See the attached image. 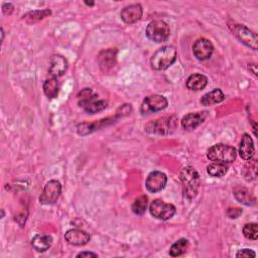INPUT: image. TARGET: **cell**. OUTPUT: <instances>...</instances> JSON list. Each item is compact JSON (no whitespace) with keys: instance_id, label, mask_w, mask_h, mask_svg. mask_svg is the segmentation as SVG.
I'll use <instances>...</instances> for the list:
<instances>
[{"instance_id":"1","label":"cell","mask_w":258,"mask_h":258,"mask_svg":"<svg viewBox=\"0 0 258 258\" xmlns=\"http://www.w3.org/2000/svg\"><path fill=\"white\" fill-rule=\"evenodd\" d=\"M179 179L182 183L183 187V194L188 199H194L200 187V175L197 171V169L190 165L184 166L179 171Z\"/></svg>"},{"instance_id":"2","label":"cell","mask_w":258,"mask_h":258,"mask_svg":"<svg viewBox=\"0 0 258 258\" xmlns=\"http://www.w3.org/2000/svg\"><path fill=\"white\" fill-rule=\"evenodd\" d=\"M120 110H121V113H119V111H117L114 117H107V118L95 121L93 123H86L85 122V123L79 124L78 127H77L78 134L82 135V136H85V135H88V134L92 133L95 130H99L104 126H107V125H110V124L116 122L117 119H119L120 117H123V116H126V115L130 114L131 106L129 104H124L120 108Z\"/></svg>"},{"instance_id":"3","label":"cell","mask_w":258,"mask_h":258,"mask_svg":"<svg viewBox=\"0 0 258 258\" xmlns=\"http://www.w3.org/2000/svg\"><path fill=\"white\" fill-rule=\"evenodd\" d=\"M176 59V49L172 45H165L158 48L150 58L151 68L155 71L168 69Z\"/></svg>"},{"instance_id":"4","label":"cell","mask_w":258,"mask_h":258,"mask_svg":"<svg viewBox=\"0 0 258 258\" xmlns=\"http://www.w3.org/2000/svg\"><path fill=\"white\" fill-rule=\"evenodd\" d=\"M236 149L228 144L217 143L211 146L207 151V157L213 162L229 164L236 159Z\"/></svg>"},{"instance_id":"5","label":"cell","mask_w":258,"mask_h":258,"mask_svg":"<svg viewBox=\"0 0 258 258\" xmlns=\"http://www.w3.org/2000/svg\"><path fill=\"white\" fill-rule=\"evenodd\" d=\"M176 117L174 115L167 116V117H161L156 120L150 121L147 123L144 127L145 131L149 134H155V135H167L171 133L175 128L176 123Z\"/></svg>"},{"instance_id":"6","label":"cell","mask_w":258,"mask_h":258,"mask_svg":"<svg viewBox=\"0 0 258 258\" xmlns=\"http://www.w3.org/2000/svg\"><path fill=\"white\" fill-rule=\"evenodd\" d=\"M145 33L146 36L154 42H164L170 35V29L165 21L161 19H155L149 22Z\"/></svg>"},{"instance_id":"7","label":"cell","mask_w":258,"mask_h":258,"mask_svg":"<svg viewBox=\"0 0 258 258\" xmlns=\"http://www.w3.org/2000/svg\"><path fill=\"white\" fill-rule=\"evenodd\" d=\"M168 105L167 99L162 95H150L145 97L140 106V112L142 115L158 112L164 110Z\"/></svg>"},{"instance_id":"8","label":"cell","mask_w":258,"mask_h":258,"mask_svg":"<svg viewBox=\"0 0 258 258\" xmlns=\"http://www.w3.org/2000/svg\"><path fill=\"white\" fill-rule=\"evenodd\" d=\"M233 34L244 44L252 49H257V34L243 24L234 23L229 25Z\"/></svg>"},{"instance_id":"9","label":"cell","mask_w":258,"mask_h":258,"mask_svg":"<svg viewBox=\"0 0 258 258\" xmlns=\"http://www.w3.org/2000/svg\"><path fill=\"white\" fill-rule=\"evenodd\" d=\"M175 207L172 204L164 203L162 200L156 199L149 206L150 215L154 218L162 221L171 219L175 214Z\"/></svg>"},{"instance_id":"10","label":"cell","mask_w":258,"mask_h":258,"mask_svg":"<svg viewBox=\"0 0 258 258\" xmlns=\"http://www.w3.org/2000/svg\"><path fill=\"white\" fill-rule=\"evenodd\" d=\"M61 194V184L58 180L51 179L48 180L44 187L43 190L39 197V203L42 205H52L54 204L59 196Z\"/></svg>"},{"instance_id":"11","label":"cell","mask_w":258,"mask_h":258,"mask_svg":"<svg viewBox=\"0 0 258 258\" xmlns=\"http://www.w3.org/2000/svg\"><path fill=\"white\" fill-rule=\"evenodd\" d=\"M192 52L199 60H206L212 56L214 52V45L208 38L201 37L194 43Z\"/></svg>"},{"instance_id":"12","label":"cell","mask_w":258,"mask_h":258,"mask_svg":"<svg viewBox=\"0 0 258 258\" xmlns=\"http://www.w3.org/2000/svg\"><path fill=\"white\" fill-rule=\"evenodd\" d=\"M167 182L166 175L158 170L151 171L145 180V186L150 192H158L162 190Z\"/></svg>"},{"instance_id":"13","label":"cell","mask_w":258,"mask_h":258,"mask_svg":"<svg viewBox=\"0 0 258 258\" xmlns=\"http://www.w3.org/2000/svg\"><path fill=\"white\" fill-rule=\"evenodd\" d=\"M142 14V6L139 3H134L125 6L120 12V17L126 24H133L141 19Z\"/></svg>"},{"instance_id":"14","label":"cell","mask_w":258,"mask_h":258,"mask_svg":"<svg viewBox=\"0 0 258 258\" xmlns=\"http://www.w3.org/2000/svg\"><path fill=\"white\" fill-rule=\"evenodd\" d=\"M207 117H208L207 111L188 113L182 117V119L180 121V125L184 130H187V131L194 130L198 126H200L202 123H204Z\"/></svg>"},{"instance_id":"15","label":"cell","mask_w":258,"mask_h":258,"mask_svg":"<svg viewBox=\"0 0 258 258\" xmlns=\"http://www.w3.org/2000/svg\"><path fill=\"white\" fill-rule=\"evenodd\" d=\"M117 59V50L115 48H108L100 51L98 54V63L103 72L111 70Z\"/></svg>"},{"instance_id":"16","label":"cell","mask_w":258,"mask_h":258,"mask_svg":"<svg viewBox=\"0 0 258 258\" xmlns=\"http://www.w3.org/2000/svg\"><path fill=\"white\" fill-rule=\"evenodd\" d=\"M66 241L74 246H84L90 241V234L84 230L71 229L64 234Z\"/></svg>"},{"instance_id":"17","label":"cell","mask_w":258,"mask_h":258,"mask_svg":"<svg viewBox=\"0 0 258 258\" xmlns=\"http://www.w3.org/2000/svg\"><path fill=\"white\" fill-rule=\"evenodd\" d=\"M68 69V60L59 54H54L50 58L49 68H48V74L49 77L58 78L62 76Z\"/></svg>"},{"instance_id":"18","label":"cell","mask_w":258,"mask_h":258,"mask_svg":"<svg viewBox=\"0 0 258 258\" xmlns=\"http://www.w3.org/2000/svg\"><path fill=\"white\" fill-rule=\"evenodd\" d=\"M254 152H255V148H254V143H253L251 136L247 133L243 134L241 141H240V145H239L240 157L242 159L248 161L253 158Z\"/></svg>"},{"instance_id":"19","label":"cell","mask_w":258,"mask_h":258,"mask_svg":"<svg viewBox=\"0 0 258 258\" xmlns=\"http://www.w3.org/2000/svg\"><path fill=\"white\" fill-rule=\"evenodd\" d=\"M79 106L82 107L85 110V112H87L88 114H95L106 109L107 102L105 100L98 99V95L96 94L92 99L80 104Z\"/></svg>"},{"instance_id":"20","label":"cell","mask_w":258,"mask_h":258,"mask_svg":"<svg viewBox=\"0 0 258 258\" xmlns=\"http://www.w3.org/2000/svg\"><path fill=\"white\" fill-rule=\"evenodd\" d=\"M233 195L239 203L245 206H254L256 204L255 197L244 186H236L233 190Z\"/></svg>"},{"instance_id":"21","label":"cell","mask_w":258,"mask_h":258,"mask_svg":"<svg viewBox=\"0 0 258 258\" xmlns=\"http://www.w3.org/2000/svg\"><path fill=\"white\" fill-rule=\"evenodd\" d=\"M52 244V237L48 234H37L31 240L32 247L37 252H45Z\"/></svg>"},{"instance_id":"22","label":"cell","mask_w":258,"mask_h":258,"mask_svg":"<svg viewBox=\"0 0 258 258\" xmlns=\"http://www.w3.org/2000/svg\"><path fill=\"white\" fill-rule=\"evenodd\" d=\"M208 85V78L202 74L190 75L185 83V86L190 91H201Z\"/></svg>"},{"instance_id":"23","label":"cell","mask_w":258,"mask_h":258,"mask_svg":"<svg viewBox=\"0 0 258 258\" xmlns=\"http://www.w3.org/2000/svg\"><path fill=\"white\" fill-rule=\"evenodd\" d=\"M225 100V95L220 89H214L208 93H206L202 99L201 103L204 106H214L219 104Z\"/></svg>"},{"instance_id":"24","label":"cell","mask_w":258,"mask_h":258,"mask_svg":"<svg viewBox=\"0 0 258 258\" xmlns=\"http://www.w3.org/2000/svg\"><path fill=\"white\" fill-rule=\"evenodd\" d=\"M51 14V10L50 9H41V10H32L26 14L23 15L22 19L28 23V24H33L36 23L40 20H42L43 18L49 16Z\"/></svg>"},{"instance_id":"25","label":"cell","mask_w":258,"mask_h":258,"mask_svg":"<svg viewBox=\"0 0 258 258\" xmlns=\"http://www.w3.org/2000/svg\"><path fill=\"white\" fill-rule=\"evenodd\" d=\"M58 88L59 87H58V82H57L56 78L49 77L43 83V92H44L45 96L49 99H53L57 96Z\"/></svg>"},{"instance_id":"26","label":"cell","mask_w":258,"mask_h":258,"mask_svg":"<svg viewBox=\"0 0 258 258\" xmlns=\"http://www.w3.org/2000/svg\"><path fill=\"white\" fill-rule=\"evenodd\" d=\"M188 248V240L185 238H180L175 241L169 248V255L172 257H177L185 253Z\"/></svg>"},{"instance_id":"27","label":"cell","mask_w":258,"mask_h":258,"mask_svg":"<svg viewBox=\"0 0 258 258\" xmlns=\"http://www.w3.org/2000/svg\"><path fill=\"white\" fill-rule=\"evenodd\" d=\"M207 172L212 177H222L228 172V165L218 162H213L207 166Z\"/></svg>"},{"instance_id":"28","label":"cell","mask_w":258,"mask_h":258,"mask_svg":"<svg viewBox=\"0 0 258 258\" xmlns=\"http://www.w3.org/2000/svg\"><path fill=\"white\" fill-rule=\"evenodd\" d=\"M147 205H148V198L145 195H141L140 197L135 199V201L133 202L132 207H131L132 212L135 215L142 216L146 211Z\"/></svg>"},{"instance_id":"29","label":"cell","mask_w":258,"mask_h":258,"mask_svg":"<svg viewBox=\"0 0 258 258\" xmlns=\"http://www.w3.org/2000/svg\"><path fill=\"white\" fill-rule=\"evenodd\" d=\"M243 234L249 240L258 239V225L256 223H248L243 227Z\"/></svg>"},{"instance_id":"30","label":"cell","mask_w":258,"mask_h":258,"mask_svg":"<svg viewBox=\"0 0 258 258\" xmlns=\"http://www.w3.org/2000/svg\"><path fill=\"white\" fill-rule=\"evenodd\" d=\"M236 257H239V258H249V257H256V253L253 251V250H251V249H248V248H245V249H241V250H239L237 253H236V255H235Z\"/></svg>"},{"instance_id":"31","label":"cell","mask_w":258,"mask_h":258,"mask_svg":"<svg viewBox=\"0 0 258 258\" xmlns=\"http://www.w3.org/2000/svg\"><path fill=\"white\" fill-rule=\"evenodd\" d=\"M242 215V210L240 208H229L227 210V216L230 219H237Z\"/></svg>"},{"instance_id":"32","label":"cell","mask_w":258,"mask_h":258,"mask_svg":"<svg viewBox=\"0 0 258 258\" xmlns=\"http://www.w3.org/2000/svg\"><path fill=\"white\" fill-rule=\"evenodd\" d=\"M13 10H14V6L11 3H4L2 5V11L4 14L10 15L13 12Z\"/></svg>"},{"instance_id":"33","label":"cell","mask_w":258,"mask_h":258,"mask_svg":"<svg viewBox=\"0 0 258 258\" xmlns=\"http://www.w3.org/2000/svg\"><path fill=\"white\" fill-rule=\"evenodd\" d=\"M77 257H98V255L96 253H93V252H89V251H84V252H81L77 255Z\"/></svg>"}]
</instances>
